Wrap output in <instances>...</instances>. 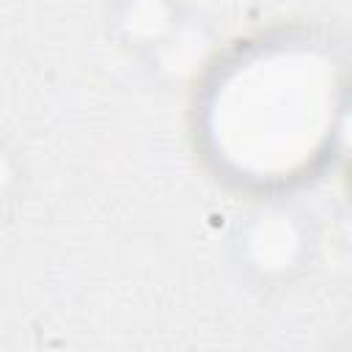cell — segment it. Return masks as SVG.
<instances>
[{"instance_id":"obj_1","label":"cell","mask_w":352,"mask_h":352,"mask_svg":"<svg viewBox=\"0 0 352 352\" xmlns=\"http://www.w3.org/2000/svg\"><path fill=\"white\" fill-rule=\"evenodd\" d=\"M344 96L338 60L308 41L261 44L228 63L204 104L212 157L245 182H289L333 140Z\"/></svg>"}]
</instances>
